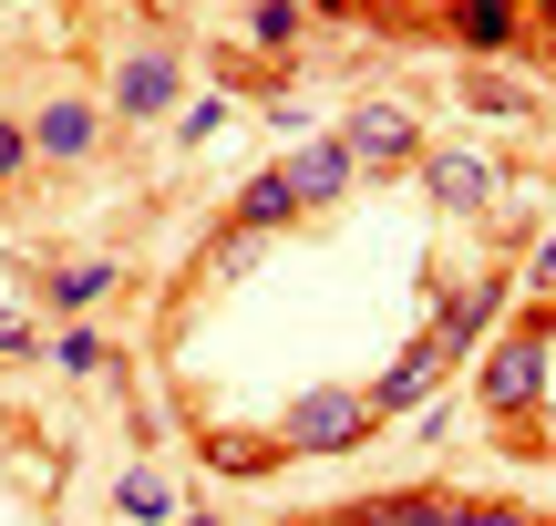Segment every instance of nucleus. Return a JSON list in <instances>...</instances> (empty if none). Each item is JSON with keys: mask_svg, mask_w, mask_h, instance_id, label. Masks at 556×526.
<instances>
[{"mask_svg": "<svg viewBox=\"0 0 556 526\" xmlns=\"http://www.w3.org/2000/svg\"><path fill=\"white\" fill-rule=\"evenodd\" d=\"M340 155H351V176H392V165L422 155V124L402 114V103H361V114L340 124Z\"/></svg>", "mask_w": 556, "mask_h": 526, "instance_id": "f03ea898", "label": "nucleus"}, {"mask_svg": "<svg viewBox=\"0 0 556 526\" xmlns=\"http://www.w3.org/2000/svg\"><path fill=\"white\" fill-rule=\"evenodd\" d=\"M186 526H217V516H186Z\"/></svg>", "mask_w": 556, "mask_h": 526, "instance_id": "4be33fe9", "label": "nucleus"}, {"mask_svg": "<svg viewBox=\"0 0 556 526\" xmlns=\"http://www.w3.org/2000/svg\"><path fill=\"white\" fill-rule=\"evenodd\" d=\"M422 186H433L443 206H484V197H495V176H484L475 155H422Z\"/></svg>", "mask_w": 556, "mask_h": 526, "instance_id": "f8f14e48", "label": "nucleus"}, {"mask_svg": "<svg viewBox=\"0 0 556 526\" xmlns=\"http://www.w3.org/2000/svg\"><path fill=\"white\" fill-rule=\"evenodd\" d=\"M464 526H536V516H516V506H464Z\"/></svg>", "mask_w": 556, "mask_h": 526, "instance_id": "aec40b11", "label": "nucleus"}, {"mask_svg": "<svg viewBox=\"0 0 556 526\" xmlns=\"http://www.w3.org/2000/svg\"><path fill=\"white\" fill-rule=\"evenodd\" d=\"M21 165H31V135H21V124H0V186H11Z\"/></svg>", "mask_w": 556, "mask_h": 526, "instance_id": "a211bd4d", "label": "nucleus"}, {"mask_svg": "<svg viewBox=\"0 0 556 526\" xmlns=\"http://www.w3.org/2000/svg\"><path fill=\"white\" fill-rule=\"evenodd\" d=\"M516 0H454V32H464V52H516Z\"/></svg>", "mask_w": 556, "mask_h": 526, "instance_id": "9b49d317", "label": "nucleus"}, {"mask_svg": "<svg viewBox=\"0 0 556 526\" xmlns=\"http://www.w3.org/2000/svg\"><path fill=\"white\" fill-rule=\"evenodd\" d=\"M495 289H464V300H443V321H433V351H443V362H454V351H475L484 341V330H495Z\"/></svg>", "mask_w": 556, "mask_h": 526, "instance_id": "6e6552de", "label": "nucleus"}, {"mask_svg": "<svg viewBox=\"0 0 556 526\" xmlns=\"http://www.w3.org/2000/svg\"><path fill=\"white\" fill-rule=\"evenodd\" d=\"M21 135H31V155H52V165H83V155L103 145V103H83V93H52L31 124H21Z\"/></svg>", "mask_w": 556, "mask_h": 526, "instance_id": "20e7f679", "label": "nucleus"}, {"mask_svg": "<svg viewBox=\"0 0 556 526\" xmlns=\"http://www.w3.org/2000/svg\"><path fill=\"white\" fill-rule=\"evenodd\" d=\"M443 383V351L422 341V351H402V372H381V392H361V403H371V424L381 413H402V403H422V392Z\"/></svg>", "mask_w": 556, "mask_h": 526, "instance_id": "0eeeda50", "label": "nucleus"}, {"mask_svg": "<svg viewBox=\"0 0 556 526\" xmlns=\"http://www.w3.org/2000/svg\"><path fill=\"white\" fill-rule=\"evenodd\" d=\"M536 392H546V321H536V330H516V341L484 362V403H495V413H526Z\"/></svg>", "mask_w": 556, "mask_h": 526, "instance_id": "39448f33", "label": "nucleus"}, {"mask_svg": "<svg viewBox=\"0 0 556 526\" xmlns=\"http://www.w3.org/2000/svg\"><path fill=\"white\" fill-rule=\"evenodd\" d=\"M165 103H176V41H144V52H124V62H114V83H103V114L155 124Z\"/></svg>", "mask_w": 556, "mask_h": 526, "instance_id": "7ed1b4c3", "label": "nucleus"}, {"mask_svg": "<svg viewBox=\"0 0 556 526\" xmlns=\"http://www.w3.org/2000/svg\"><path fill=\"white\" fill-rule=\"evenodd\" d=\"M206 454H217L227 475H268V465H278V444H258V434H217Z\"/></svg>", "mask_w": 556, "mask_h": 526, "instance_id": "2eb2a0df", "label": "nucleus"}, {"mask_svg": "<svg viewBox=\"0 0 556 526\" xmlns=\"http://www.w3.org/2000/svg\"><path fill=\"white\" fill-rule=\"evenodd\" d=\"M52 372H103V341H93V330H62V341H52Z\"/></svg>", "mask_w": 556, "mask_h": 526, "instance_id": "f3484780", "label": "nucleus"}, {"mask_svg": "<svg viewBox=\"0 0 556 526\" xmlns=\"http://www.w3.org/2000/svg\"><path fill=\"white\" fill-rule=\"evenodd\" d=\"M114 279H124L114 259H62L52 279H41V300H52L62 321H83V310H103V300H114Z\"/></svg>", "mask_w": 556, "mask_h": 526, "instance_id": "423d86ee", "label": "nucleus"}, {"mask_svg": "<svg viewBox=\"0 0 556 526\" xmlns=\"http://www.w3.org/2000/svg\"><path fill=\"white\" fill-rule=\"evenodd\" d=\"M0 351H41V330L21 321V310H0Z\"/></svg>", "mask_w": 556, "mask_h": 526, "instance_id": "6ab92c4d", "label": "nucleus"}, {"mask_svg": "<svg viewBox=\"0 0 556 526\" xmlns=\"http://www.w3.org/2000/svg\"><path fill=\"white\" fill-rule=\"evenodd\" d=\"M351 444H371V403L361 392H309L278 424V454H351Z\"/></svg>", "mask_w": 556, "mask_h": 526, "instance_id": "f257e3e1", "label": "nucleus"}, {"mask_svg": "<svg viewBox=\"0 0 556 526\" xmlns=\"http://www.w3.org/2000/svg\"><path fill=\"white\" fill-rule=\"evenodd\" d=\"M536 289H556V238H546V248H536Z\"/></svg>", "mask_w": 556, "mask_h": 526, "instance_id": "412c9836", "label": "nucleus"}, {"mask_svg": "<svg viewBox=\"0 0 556 526\" xmlns=\"http://www.w3.org/2000/svg\"><path fill=\"white\" fill-rule=\"evenodd\" d=\"M289 197H299V206H330V197H351V155H340V135H330V145H309V155L289 165Z\"/></svg>", "mask_w": 556, "mask_h": 526, "instance_id": "1a4fd4ad", "label": "nucleus"}, {"mask_svg": "<svg viewBox=\"0 0 556 526\" xmlns=\"http://www.w3.org/2000/svg\"><path fill=\"white\" fill-rule=\"evenodd\" d=\"M217 124H238V103H227V93H206V103H186V124H176V135H186V145H206Z\"/></svg>", "mask_w": 556, "mask_h": 526, "instance_id": "dca6fc26", "label": "nucleus"}, {"mask_svg": "<svg viewBox=\"0 0 556 526\" xmlns=\"http://www.w3.org/2000/svg\"><path fill=\"white\" fill-rule=\"evenodd\" d=\"M289 217H299V197H289V165H268V176L238 197V227H289Z\"/></svg>", "mask_w": 556, "mask_h": 526, "instance_id": "4468645a", "label": "nucleus"}, {"mask_svg": "<svg viewBox=\"0 0 556 526\" xmlns=\"http://www.w3.org/2000/svg\"><path fill=\"white\" fill-rule=\"evenodd\" d=\"M299 32H309L299 0H248V41H258V52H299Z\"/></svg>", "mask_w": 556, "mask_h": 526, "instance_id": "ddd939ff", "label": "nucleus"}, {"mask_svg": "<svg viewBox=\"0 0 556 526\" xmlns=\"http://www.w3.org/2000/svg\"><path fill=\"white\" fill-rule=\"evenodd\" d=\"M114 516L124 526H165V516H176V486H165L155 465H124L114 475Z\"/></svg>", "mask_w": 556, "mask_h": 526, "instance_id": "9d476101", "label": "nucleus"}]
</instances>
